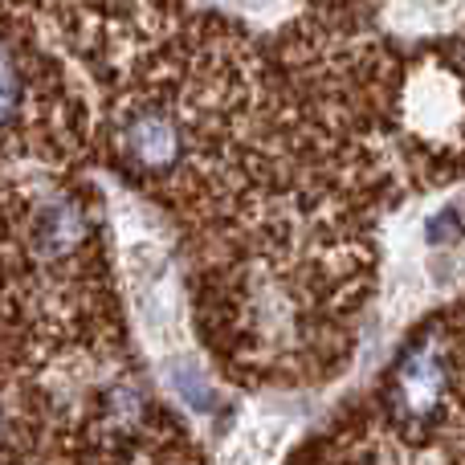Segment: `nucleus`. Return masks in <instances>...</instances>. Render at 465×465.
<instances>
[{
	"label": "nucleus",
	"instance_id": "f257e3e1",
	"mask_svg": "<svg viewBox=\"0 0 465 465\" xmlns=\"http://www.w3.org/2000/svg\"><path fill=\"white\" fill-rule=\"evenodd\" d=\"M119 147L139 176H168L184 160V131L168 106L147 103L123 114Z\"/></svg>",
	"mask_w": 465,
	"mask_h": 465
},
{
	"label": "nucleus",
	"instance_id": "f03ea898",
	"mask_svg": "<svg viewBox=\"0 0 465 465\" xmlns=\"http://www.w3.org/2000/svg\"><path fill=\"white\" fill-rule=\"evenodd\" d=\"M450 392V368L437 339H420L401 355L392 371V404L404 420L425 425L441 412V401Z\"/></svg>",
	"mask_w": 465,
	"mask_h": 465
},
{
	"label": "nucleus",
	"instance_id": "7ed1b4c3",
	"mask_svg": "<svg viewBox=\"0 0 465 465\" xmlns=\"http://www.w3.org/2000/svg\"><path fill=\"white\" fill-rule=\"evenodd\" d=\"M90 241V221L82 213V204H74L70 196L54 193L45 201H37L25 217V245L37 262H62L74 257Z\"/></svg>",
	"mask_w": 465,
	"mask_h": 465
}]
</instances>
